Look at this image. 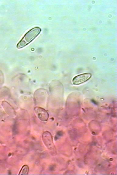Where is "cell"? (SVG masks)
Instances as JSON below:
<instances>
[{
  "label": "cell",
  "mask_w": 117,
  "mask_h": 175,
  "mask_svg": "<svg viewBox=\"0 0 117 175\" xmlns=\"http://www.w3.org/2000/svg\"><path fill=\"white\" fill-rule=\"evenodd\" d=\"M41 29L35 27L28 31L17 45V47L20 49L25 46L33 40L40 33Z\"/></svg>",
  "instance_id": "cell-1"
},
{
  "label": "cell",
  "mask_w": 117,
  "mask_h": 175,
  "mask_svg": "<svg viewBox=\"0 0 117 175\" xmlns=\"http://www.w3.org/2000/svg\"><path fill=\"white\" fill-rule=\"evenodd\" d=\"M91 77V74L89 73H84L78 75L73 79V84L78 85L81 84L87 81Z\"/></svg>",
  "instance_id": "cell-2"
},
{
  "label": "cell",
  "mask_w": 117,
  "mask_h": 175,
  "mask_svg": "<svg viewBox=\"0 0 117 175\" xmlns=\"http://www.w3.org/2000/svg\"><path fill=\"white\" fill-rule=\"evenodd\" d=\"M28 171V166L27 165H24L20 170L19 174H27Z\"/></svg>",
  "instance_id": "cell-3"
}]
</instances>
